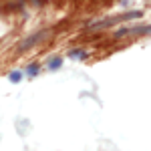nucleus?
Masks as SVG:
<instances>
[{
	"label": "nucleus",
	"instance_id": "nucleus-1",
	"mask_svg": "<svg viewBox=\"0 0 151 151\" xmlns=\"http://www.w3.org/2000/svg\"><path fill=\"white\" fill-rule=\"evenodd\" d=\"M141 16H143L141 10H131V12H125V14H119V16H111V18L101 20V22H91V28H95V30H103V28H109V26L119 24V22H123V20H129V18H141Z\"/></svg>",
	"mask_w": 151,
	"mask_h": 151
},
{
	"label": "nucleus",
	"instance_id": "nucleus-2",
	"mask_svg": "<svg viewBox=\"0 0 151 151\" xmlns=\"http://www.w3.org/2000/svg\"><path fill=\"white\" fill-rule=\"evenodd\" d=\"M45 35H48V30H38V32H35V35H30L28 38H24L22 42L18 45V50H28L30 47H35L36 42H40V40L45 38Z\"/></svg>",
	"mask_w": 151,
	"mask_h": 151
},
{
	"label": "nucleus",
	"instance_id": "nucleus-3",
	"mask_svg": "<svg viewBox=\"0 0 151 151\" xmlns=\"http://www.w3.org/2000/svg\"><path fill=\"white\" fill-rule=\"evenodd\" d=\"M69 57L70 58H77V60H85V58L89 57V52L85 50V48H73L69 52Z\"/></svg>",
	"mask_w": 151,
	"mask_h": 151
},
{
	"label": "nucleus",
	"instance_id": "nucleus-4",
	"mask_svg": "<svg viewBox=\"0 0 151 151\" xmlns=\"http://www.w3.org/2000/svg\"><path fill=\"white\" fill-rule=\"evenodd\" d=\"M129 35H151V26H135V28H129Z\"/></svg>",
	"mask_w": 151,
	"mask_h": 151
},
{
	"label": "nucleus",
	"instance_id": "nucleus-5",
	"mask_svg": "<svg viewBox=\"0 0 151 151\" xmlns=\"http://www.w3.org/2000/svg\"><path fill=\"white\" fill-rule=\"evenodd\" d=\"M60 67H63V58H60V57L48 58V70H58Z\"/></svg>",
	"mask_w": 151,
	"mask_h": 151
},
{
	"label": "nucleus",
	"instance_id": "nucleus-6",
	"mask_svg": "<svg viewBox=\"0 0 151 151\" xmlns=\"http://www.w3.org/2000/svg\"><path fill=\"white\" fill-rule=\"evenodd\" d=\"M38 73H40V67H38L36 63H32V65L26 67V75H30V77H36Z\"/></svg>",
	"mask_w": 151,
	"mask_h": 151
},
{
	"label": "nucleus",
	"instance_id": "nucleus-7",
	"mask_svg": "<svg viewBox=\"0 0 151 151\" xmlns=\"http://www.w3.org/2000/svg\"><path fill=\"white\" fill-rule=\"evenodd\" d=\"M8 81L10 83H20L22 81V73H20V70H12L10 75H8Z\"/></svg>",
	"mask_w": 151,
	"mask_h": 151
},
{
	"label": "nucleus",
	"instance_id": "nucleus-8",
	"mask_svg": "<svg viewBox=\"0 0 151 151\" xmlns=\"http://www.w3.org/2000/svg\"><path fill=\"white\" fill-rule=\"evenodd\" d=\"M125 35H129V28H119L115 32V38H121V36H125Z\"/></svg>",
	"mask_w": 151,
	"mask_h": 151
}]
</instances>
